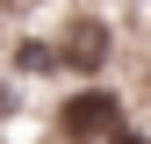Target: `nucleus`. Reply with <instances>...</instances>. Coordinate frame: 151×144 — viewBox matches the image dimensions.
I'll use <instances>...</instances> for the list:
<instances>
[{
    "instance_id": "f257e3e1",
    "label": "nucleus",
    "mask_w": 151,
    "mask_h": 144,
    "mask_svg": "<svg viewBox=\"0 0 151 144\" xmlns=\"http://www.w3.org/2000/svg\"><path fill=\"white\" fill-rule=\"evenodd\" d=\"M115 122H129V101H122V86H108V79H79L58 101V144H101Z\"/></svg>"
},
{
    "instance_id": "20e7f679",
    "label": "nucleus",
    "mask_w": 151,
    "mask_h": 144,
    "mask_svg": "<svg viewBox=\"0 0 151 144\" xmlns=\"http://www.w3.org/2000/svg\"><path fill=\"white\" fill-rule=\"evenodd\" d=\"M101 144H151V122H115Z\"/></svg>"
},
{
    "instance_id": "7ed1b4c3",
    "label": "nucleus",
    "mask_w": 151,
    "mask_h": 144,
    "mask_svg": "<svg viewBox=\"0 0 151 144\" xmlns=\"http://www.w3.org/2000/svg\"><path fill=\"white\" fill-rule=\"evenodd\" d=\"M7 72L14 79H58V43H50V36H14Z\"/></svg>"
},
{
    "instance_id": "f03ea898",
    "label": "nucleus",
    "mask_w": 151,
    "mask_h": 144,
    "mask_svg": "<svg viewBox=\"0 0 151 144\" xmlns=\"http://www.w3.org/2000/svg\"><path fill=\"white\" fill-rule=\"evenodd\" d=\"M58 43V79H108V58H115V22L108 14H72V22L50 36Z\"/></svg>"
}]
</instances>
